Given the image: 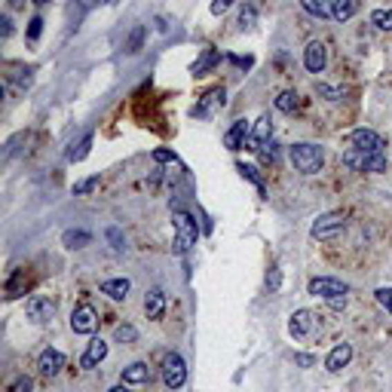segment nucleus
Listing matches in <instances>:
<instances>
[{
  "label": "nucleus",
  "instance_id": "a211bd4d",
  "mask_svg": "<svg viewBox=\"0 0 392 392\" xmlns=\"http://www.w3.org/2000/svg\"><path fill=\"white\" fill-rule=\"evenodd\" d=\"M104 355H108V344H104L102 337H92L86 353H83V359H80V365L83 368H95L98 362H104Z\"/></svg>",
  "mask_w": 392,
  "mask_h": 392
},
{
  "label": "nucleus",
  "instance_id": "de8ad7c7",
  "mask_svg": "<svg viewBox=\"0 0 392 392\" xmlns=\"http://www.w3.org/2000/svg\"><path fill=\"white\" fill-rule=\"evenodd\" d=\"M34 3H49V0H34Z\"/></svg>",
  "mask_w": 392,
  "mask_h": 392
},
{
  "label": "nucleus",
  "instance_id": "79ce46f5",
  "mask_svg": "<svg viewBox=\"0 0 392 392\" xmlns=\"http://www.w3.org/2000/svg\"><path fill=\"white\" fill-rule=\"evenodd\" d=\"M0 25H3V28H0V34H3V40H6V37H10V34H12V22H10V16H3V19H0Z\"/></svg>",
  "mask_w": 392,
  "mask_h": 392
},
{
  "label": "nucleus",
  "instance_id": "9b49d317",
  "mask_svg": "<svg viewBox=\"0 0 392 392\" xmlns=\"http://www.w3.org/2000/svg\"><path fill=\"white\" fill-rule=\"evenodd\" d=\"M270 138H273V120L263 113L258 123L252 126V135H248V151H263V147L270 144Z\"/></svg>",
  "mask_w": 392,
  "mask_h": 392
},
{
  "label": "nucleus",
  "instance_id": "6ab92c4d",
  "mask_svg": "<svg viewBox=\"0 0 392 392\" xmlns=\"http://www.w3.org/2000/svg\"><path fill=\"white\" fill-rule=\"evenodd\" d=\"M144 312H147V319H162V312H166V295H162V288H151V291H147Z\"/></svg>",
  "mask_w": 392,
  "mask_h": 392
},
{
  "label": "nucleus",
  "instance_id": "ddd939ff",
  "mask_svg": "<svg viewBox=\"0 0 392 392\" xmlns=\"http://www.w3.org/2000/svg\"><path fill=\"white\" fill-rule=\"evenodd\" d=\"M312 328H316V316H312L310 310H297V312H291V322H288L291 337H297V340L310 337Z\"/></svg>",
  "mask_w": 392,
  "mask_h": 392
},
{
  "label": "nucleus",
  "instance_id": "2f4dec72",
  "mask_svg": "<svg viewBox=\"0 0 392 392\" xmlns=\"http://www.w3.org/2000/svg\"><path fill=\"white\" fill-rule=\"evenodd\" d=\"M117 340L120 344H135L138 340V331L132 325H117Z\"/></svg>",
  "mask_w": 392,
  "mask_h": 392
},
{
  "label": "nucleus",
  "instance_id": "49530a36",
  "mask_svg": "<svg viewBox=\"0 0 392 392\" xmlns=\"http://www.w3.org/2000/svg\"><path fill=\"white\" fill-rule=\"evenodd\" d=\"M25 3V0H10V6H12V10H19V6H22Z\"/></svg>",
  "mask_w": 392,
  "mask_h": 392
},
{
  "label": "nucleus",
  "instance_id": "6e6552de",
  "mask_svg": "<svg viewBox=\"0 0 392 392\" xmlns=\"http://www.w3.org/2000/svg\"><path fill=\"white\" fill-rule=\"evenodd\" d=\"M25 312H28L31 322L46 325V322H53V316H55V301H53V297L37 295V297H31V301L25 304Z\"/></svg>",
  "mask_w": 392,
  "mask_h": 392
},
{
  "label": "nucleus",
  "instance_id": "5701e85b",
  "mask_svg": "<svg viewBox=\"0 0 392 392\" xmlns=\"http://www.w3.org/2000/svg\"><path fill=\"white\" fill-rule=\"evenodd\" d=\"M89 147H92V135L86 132L80 141H77V147H71V151H68V160H71V162L86 160V156H89Z\"/></svg>",
  "mask_w": 392,
  "mask_h": 392
},
{
  "label": "nucleus",
  "instance_id": "4468645a",
  "mask_svg": "<svg viewBox=\"0 0 392 392\" xmlns=\"http://www.w3.org/2000/svg\"><path fill=\"white\" fill-rule=\"evenodd\" d=\"M37 368H40V374L44 377H55L62 368H65V355H62L59 349H44L40 359H37Z\"/></svg>",
  "mask_w": 392,
  "mask_h": 392
},
{
  "label": "nucleus",
  "instance_id": "a19ab883",
  "mask_svg": "<svg viewBox=\"0 0 392 392\" xmlns=\"http://www.w3.org/2000/svg\"><path fill=\"white\" fill-rule=\"evenodd\" d=\"M328 306H331V310H344V306L349 304V297L346 295H337V297H328V301H325Z\"/></svg>",
  "mask_w": 392,
  "mask_h": 392
},
{
  "label": "nucleus",
  "instance_id": "f257e3e1",
  "mask_svg": "<svg viewBox=\"0 0 392 392\" xmlns=\"http://www.w3.org/2000/svg\"><path fill=\"white\" fill-rule=\"evenodd\" d=\"M288 156H291V166L301 175H316V172H322V166H325V151L319 144H310V141L291 144Z\"/></svg>",
  "mask_w": 392,
  "mask_h": 392
},
{
  "label": "nucleus",
  "instance_id": "37998d69",
  "mask_svg": "<svg viewBox=\"0 0 392 392\" xmlns=\"http://www.w3.org/2000/svg\"><path fill=\"white\" fill-rule=\"evenodd\" d=\"M108 236H111V242H113V248H123V239H120V230H117V227H111Z\"/></svg>",
  "mask_w": 392,
  "mask_h": 392
},
{
  "label": "nucleus",
  "instance_id": "a18cd8bd",
  "mask_svg": "<svg viewBox=\"0 0 392 392\" xmlns=\"http://www.w3.org/2000/svg\"><path fill=\"white\" fill-rule=\"evenodd\" d=\"M108 392H132L129 386H126V383H123V386H113V389H108Z\"/></svg>",
  "mask_w": 392,
  "mask_h": 392
},
{
  "label": "nucleus",
  "instance_id": "20e7f679",
  "mask_svg": "<svg viewBox=\"0 0 392 392\" xmlns=\"http://www.w3.org/2000/svg\"><path fill=\"white\" fill-rule=\"evenodd\" d=\"M344 227H346V215H344V212H325V215H319L316 221H312L310 236L319 239V242H328V239L340 236V233H344Z\"/></svg>",
  "mask_w": 392,
  "mask_h": 392
},
{
  "label": "nucleus",
  "instance_id": "bb28decb",
  "mask_svg": "<svg viewBox=\"0 0 392 392\" xmlns=\"http://www.w3.org/2000/svg\"><path fill=\"white\" fill-rule=\"evenodd\" d=\"M304 10L312 12V16H319V19H328V16H331V6H328L325 0H304Z\"/></svg>",
  "mask_w": 392,
  "mask_h": 392
},
{
  "label": "nucleus",
  "instance_id": "c756f323",
  "mask_svg": "<svg viewBox=\"0 0 392 392\" xmlns=\"http://www.w3.org/2000/svg\"><path fill=\"white\" fill-rule=\"evenodd\" d=\"M95 187H98V175L86 178V181H77V184H74V196H86V194H92Z\"/></svg>",
  "mask_w": 392,
  "mask_h": 392
},
{
  "label": "nucleus",
  "instance_id": "412c9836",
  "mask_svg": "<svg viewBox=\"0 0 392 392\" xmlns=\"http://www.w3.org/2000/svg\"><path fill=\"white\" fill-rule=\"evenodd\" d=\"M132 291V282L129 279H108L102 282V295L113 297V301H126V295Z\"/></svg>",
  "mask_w": 392,
  "mask_h": 392
},
{
  "label": "nucleus",
  "instance_id": "2eb2a0df",
  "mask_svg": "<svg viewBox=\"0 0 392 392\" xmlns=\"http://www.w3.org/2000/svg\"><path fill=\"white\" fill-rule=\"evenodd\" d=\"M248 135H252V126H248V120H236V123L230 126V132L224 135V144L230 147V151H239V147L248 144Z\"/></svg>",
  "mask_w": 392,
  "mask_h": 392
},
{
  "label": "nucleus",
  "instance_id": "39448f33",
  "mask_svg": "<svg viewBox=\"0 0 392 392\" xmlns=\"http://www.w3.org/2000/svg\"><path fill=\"white\" fill-rule=\"evenodd\" d=\"M162 383H166L169 389H178L184 386V380H187V365H184V359L178 353H169L166 359H162Z\"/></svg>",
  "mask_w": 392,
  "mask_h": 392
},
{
  "label": "nucleus",
  "instance_id": "9d476101",
  "mask_svg": "<svg viewBox=\"0 0 392 392\" xmlns=\"http://www.w3.org/2000/svg\"><path fill=\"white\" fill-rule=\"evenodd\" d=\"M304 65L310 74H322L325 65H328V46L322 44V40H312L310 46L304 49Z\"/></svg>",
  "mask_w": 392,
  "mask_h": 392
},
{
  "label": "nucleus",
  "instance_id": "b1692460",
  "mask_svg": "<svg viewBox=\"0 0 392 392\" xmlns=\"http://www.w3.org/2000/svg\"><path fill=\"white\" fill-rule=\"evenodd\" d=\"M62 242H65L68 248H86L89 242H92V236L86 230H68L65 236H62Z\"/></svg>",
  "mask_w": 392,
  "mask_h": 392
},
{
  "label": "nucleus",
  "instance_id": "0eeeda50",
  "mask_svg": "<svg viewBox=\"0 0 392 392\" xmlns=\"http://www.w3.org/2000/svg\"><path fill=\"white\" fill-rule=\"evenodd\" d=\"M346 147L349 151L377 153V151H383V138H380V132H374V129H355L346 135Z\"/></svg>",
  "mask_w": 392,
  "mask_h": 392
},
{
  "label": "nucleus",
  "instance_id": "7c9ffc66",
  "mask_svg": "<svg viewBox=\"0 0 392 392\" xmlns=\"http://www.w3.org/2000/svg\"><path fill=\"white\" fill-rule=\"evenodd\" d=\"M279 282H282V270L273 263V267H270V273H267V291H270V295H276V291H279Z\"/></svg>",
  "mask_w": 392,
  "mask_h": 392
},
{
  "label": "nucleus",
  "instance_id": "7ed1b4c3",
  "mask_svg": "<svg viewBox=\"0 0 392 392\" xmlns=\"http://www.w3.org/2000/svg\"><path fill=\"white\" fill-rule=\"evenodd\" d=\"M196 239H199V227H196V221L190 212H184V209H178L175 212V248L178 252H190V248L196 245Z\"/></svg>",
  "mask_w": 392,
  "mask_h": 392
},
{
  "label": "nucleus",
  "instance_id": "c85d7f7f",
  "mask_svg": "<svg viewBox=\"0 0 392 392\" xmlns=\"http://www.w3.org/2000/svg\"><path fill=\"white\" fill-rule=\"evenodd\" d=\"M254 22H258V10H254L252 3H248V6H242V10H239V28H242V31H245V28H252Z\"/></svg>",
  "mask_w": 392,
  "mask_h": 392
},
{
  "label": "nucleus",
  "instance_id": "473e14b6",
  "mask_svg": "<svg viewBox=\"0 0 392 392\" xmlns=\"http://www.w3.org/2000/svg\"><path fill=\"white\" fill-rule=\"evenodd\" d=\"M22 285H25V273H16L10 282H6V297H19Z\"/></svg>",
  "mask_w": 392,
  "mask_h": 392
},
{
  "label": "nucleus",
  "instance_id": "1a4fd4ad",
  "mask_svg": "<svg viewBox=\"0 0 392 392\" xmlns=\"http://www.w3.org/2000/svg\"><path fill=\"white\" fill-rule=\"evenodd\" d=\"M98 328V312L89 304H80L71 312V331L74 334H92Z\"/></svg>",
  "mask_w": 392,
  "mask_h": 392
},
{
  "label": "nucleus",
  "instance_id": "f3484780",
  "mask_svg": "<svg viewBox=\"0 0 392 392\" xmlns=\"http://www.w3.org/2000/svg\"><path fill=\"white\" fill-rule=\"evenodd\" d=\"M218 62H221V53H218V49H215V46H205V49H203V55H199L194 65H190V74H194V77L209 74V71L215 68Z\"/></svg>",
  "mask_w": 392,
  "mask_h": 392
},
{
  "label": "nucleus",
  "instance_id": "cd10ccee",
  "mask_svg": "<svg viewBox=\"0 0 392 392\" xmlns=\"http://www.w3.org/2000/svg\"><path fill=\"white\" fill-rule=\"evenodd\" d=\"M236 169H239V175H242V178H248V181H252L254 187H258V194H263V181H261L258 169H254V166H245V162H239Z\"/></svg>",
  "mask_w": 392,
  "mask_h": 392
},
{
  "label": "nucleus",
  "instance_id": "393cba45",
  "mask_svg": "<svg viewBox=\"0 0 392 392\" xmlns=\"http://www.w3.org/2000/svg\"><path fill=\"white\" fill-rule=\"evenodd\" d=\"M276 108H279L282 113H291L297 108V92H291V89H285L276 95Z\"/></svg>",
  "mask_w": 392,
  "mask_h": 392
},
{
  "label": "nucleus",
  "instance_id": "423d86ee",
  "mask_svg": "<svg viewBox=\"0 0 392 392\" xmlns=\"http://www.w3.org/2000/svg\"><path fill=\"white\" fill-rule=\"evenodd\" d=\"M306 291H310L312 297H322V301H328V297L349 295V285L340 282V279H331V276H316V279H310Z\"/></svg>",
  "mask_w": 392,
  "mask_h": 392
},
{
  "label": "nucleus",
  "instance_id": "dca6fc26",
  "mask_svg": "<svg viewBox=\"0 0 392 392\" xmlns=\"http://www.w3.org/2000/svg\"><path fill=\"white\" fill-rule=\"evenodd\" d=\"M349 362H353V346L349 344H337L328 353V359H325V368L331 371V374H337V371H344Z\"/></svg>",
  "mask_w": 392,
  "mask_h": 392
},
{
  "label": "nucleus",
  "instance_id": "f8f14e48",
  "mask_svg": "<svg viewBox=\"0 0 392 392\" xmlns=\"http://www.w3.org/2000/svg\"><path fill=\"white\" fill-rule=\"evenodd\" d=\"M224 102H227V92L221 89V86H215V89L205 92L203 102H199L190 113H194V117H199V120H205V117H212V111H215V108H224Z\"/></svg>",
  "mask_w": 392,
  "mask_h": 392
},
{
  "label": "nucleus",
  "instance_id": "f704fd0d",
  "mask_svg": "<svg viewBox=\"0 0 392 392\" xmlns=\"http://www.w3.org/2000/svg\"><path fill=\"white\" fill-rule=\"evenodd\" d=\"M141 40H144V25H138L132 31V37H129V44H126V53H138V46H141Z\"/></svg>",
  "mask_w": 392,
  "mask_h": 392
},
{
  "label": "nucleus",
  "instance_id": "aec40b11",
  "mask_svg": "<svg viewBox=\"0 0 392 392\" xmlns=\"http://www.w3.org/2000/svg\"><path fill=\"white\" fill-rule=\"evenodd\" d=\"M151 380V368L144 362H132L129 368H123V383L126 386H141V383Z\"/></svg>",
  "mask_w": 392,
  "mask_h": 392
},
{
  "label": "nucleus",
  "instance_id": "c9c22d12",
  "mask_svg": "<svg viewBox=\"0 0 392 392\" xmlns=\"http://www.w3.org/2000/svg\"><path fill=\"white\" fill-rule=\"evenodd\" d=\"M40 31H44V19H40V16H34V19H31V25H28V40H31V44H34V40L40 37Z\"/></svg>",
  "mask_w": 392,
  "mask_h": 392
},
{
  "label": "nucleus",
  "instance_id": "a878e982",
  "mask_svg": "<svg viewBox=\"0 0 392 392\" xmlns=\"http://www.w3.org/2000/svg\"><path fill=\"white\" fill-rule=\"evenodd\" d=\"M371 25H377L380 31H392V10H374L371 12Z\"/></svg>",
  "mask_w": 392,
  "mask_h": 392
},
{
  "label": "nucleus",
  "instance_id": "58836bf2",
  "mask_svg": "<svg viewBox=\"0 0 392 392\" xmlns=\"http://www.w3.org/2000/svg\"><path fill=\"white\" fill-rule=\"evenodd\" d=\"M319 95H325L328 102H337V98H344V89H331V86H319Z\"/></svg>",
  "mask_w": 392,
  "mask_h": 392
},
{
  "label": "nucleus",
  "instance_id": "c03bdc74",
  "mask_svg": "<svg viewBox=\"0 0 392 392\" xmlns=\"http://www.w3.org/2000/svg\"><path fill=\"white\" fill-rule=\"evenodd\" d=\"M295 362H297V365H301V368H310V365H312V359H310V355H295Z\"/></svg>",
  "mask_w": 392,
  "mask_h": 392
},
{
  "label": "nucleus",
  "instance_id": "e433bc0d",
  "mask_svg": "<svg viewBox=\"0 0 392 392\" xmlns=\"http://www.w3.org/2000/svg\"><path fill=\"white\" fill-rule=\"evenodd\" d=\"M233 6V0H212V16H224Z\"/></svg>",
  "mask_w": 392,
  "mask_h": 392
},
{
  "label": "nucleus",
  "instance_id": "72a5a7b5",
  "mask_svg": "<svg viewBox=\"0 0 392 392\" xmlns=\"http://www.w3.org/2000/svg\"><path fill=\"white\" fill-rule=\"evenodd\" d=\"M374 297H377V304H380L383 310H386L389 316H392V288H377Z\"/></svg>",
  "mask_w": 392,
  "mask_h": 392
},
{
  "label": "nucleus",
  "instance_id": "4be33fe9",
  "mask_svg": "<svg viewBox=\"0 0 392 392\" xmlns=\"http://www.w3.org/2000/svg\"><path fill=\"white\" fill-rule=\"evenodd\" d=\"M359 12V0H331V19L337 22H346Z\"/></svg>",
  "mask_w": 392,
  "mask_h": 392
},
{
  "label": "nucleus",
  "instance_id": "f03ea898",
  "mask_svg": "<svg viewBox=\"0 0 392 392\" xmlns=\"http://www.w3.org/2000/svg\"><path fill=\"white\" fill-rule=\"evenodd\" d=\"M344 166L353 169V172L380 175V172H386V156H383V151H377V153H368V151H346V153H344Z\"/></svg>",
  "mask_w": 392,
  "mask_h": 392
},
{
  "label": "nucleus",
  "instance_id": "ea45409f",
  "mask_svg": "<svg viewBox=\"0 0 392 392\" xmlns=\"http://www.w3.org/2000/svg\"><path fill=\"white\" fill-rule=\"evenodd\" d=\"M153 160H156V162H172V166H175L178 156H175L172 151H162V147H160V151H153Z\"/></svg>",
  "mask_w": 392,
  "mask_h": 392
},
{
  "label": "nucleus",
  "instance_id": "4c0bfd02",
  "mask_svg": "<svg viewBox=\"0 0 392 392\" xmlns=\"http://www.w3.org/2000/svg\"><path fill=\"white\" fill-rule=\"evenodd\" d=\"M31 389H34L31 377H19V380L12 383V389H10V392H31Z\"/></svg>",
  "mask_w": 392,
  "mask_h": 392
}]
</instances>
